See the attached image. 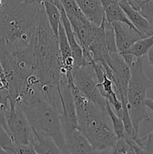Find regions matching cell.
Returning a JSON list of instances; mask_svg holds the SVG:
<instances>
[{"mask_svg":"<svg viewBox=\"0 0 153 154\" xmlns=\"http://www.w3.org/2000/svg\"><path fill=\"white\" fill-rule=\"evenodd\" d=\"M31 46L38 90L44 99L57 106L58 86L62 77L61 57L58 38L50 27L43 4L38 5L37 26Z\"/></svg>","mask_w":153,"mask_h":154,"instance_id":"1","label":"cell"},{"mask_svg":"<svg viewBox=\"0 0 153 154\" xmlns=\"http://www.w3.org/2000/svg\"><path fill=\"white\" fill-rule=\"evenodd\" d=\"M58 101L62 107L63 129L77 128L76 107L70 84L67 78L62 75L58 86Z\"/></svg>","mask_w":153,"mask_h":154,"instance_id":"8","label":"cell"},{"mask_svg":"<svg viewBox=\"0 0 153 154\" xmlns=\"http://www.w3.org/2000/svg\"><path fill=\"white\" fill-rule=\"evenodd\" d=\"M9 154H16V152H10V153H8Z\"/></svg>","mask_w":153,"mask_h":154,"instance_id":"31","label":"cell"},{"mask_svg":"<svg viewBox=\"0 0 153 154\" xmlns=\"http://www.w3.org/2000/svg\"><path fill=\"white\" fill-rule=\"evenodd\" d=\"M10 108V96L7 90H0V124L8 132L7 126V114Z\"/></svg>","mask_w":153,"mask_h":154,"instance_id":"24","label":"cell"},{"mask_svg":"<svg viewBox=\"0 0 153 154\" xmlns=\"http://www.w3.org/2000/svg\"><path fill=\"white\" fill-rule=\"evenodd\" d=\"M66 154H104L92 147L77 128L64 130Z\"/></svg>","mask_w":153,"mask_h":154,"instance_id":"11","label":"cell"},{"mask_svg":"<svg viewBox=\"0 0 153 154\" xmlns=\"http://www.w3.org/2000/svg\"><path fill=\"white\" fill-rule=\"evenodd\" d=\"M118 2L128 19L135 29L140 33L142 38L148 37L152 35L146 20L140 14L138 11L135 10L130 5L128 0H118Z\"/></svg>","mask_w":153,"mask_h":154,"instance_id":"15","label":"cell"},{"mask_svg":"<svg viewBox=\"0 0 153 154\" xmlns=\"http://www.w3.org/2000/svg\"><path fill=\"white\" fill-rule=\"evenodd\" d=\"M10 102L21 107L34 132L52 138L62 153L66 154L62 114L58 107L44 99L35 87L27 89Z\"/></svg>","mask_w":153,"mask_h":154,"instance_id":"4","label":"cell"},{"mask_svg":"<svg viewBox=\"0 0 153 154\" xmlns=\"http://www.w3.org/2000/svg\"><path fill=\"white\" fill-rule=\"evenodd\" d=\"M100 1L103 6L105 18L108 23H110L113 22L122 23L137 31L126 17L125 14L120 6L118 0H100Z\"/></svg>","mask_w":153,"mask_h":154,"instance_id":"16","label":"cell"},{"mask_svg":"<svg viewBox=\"0 0 153 154\" xmlns=\"http://www.w3.org/2000/svg\"><path fill=\"white\" fill-rule=\"evenodd\" d=\"M68 20L83 53L86 52L88 47L95 38L98 27L93 25L89 21L84 22L73 17H68Z\"/></svg>","mask_w":153,"mask_h":154,"instance_id":"12","label":"cell"},{"mask_svg":"<svg viewBox=\"0 0 153 154\" xmlns=\"http://www.w3.org/2000/svg\"><path fill=\"white\" fill-rule=\"evenodd\" d=\"M153 47V35L148 36L146 38H142L136 41L131 48L128 51L127 54L132 55L136 59L144 57L146 54H148V51H150ZM126 54V55H127ZM125 55V56H126ZM124 56V57H125Z\"/></svg>","mask_w":153,"mask_h":154,"instance_id":"21","label":"cell"},{"mask_svg":"<svg viewBox=\"0 0 153 154\" xmlns=\"http://www.w3.org/2000/svg\"><path fill=\"white\" fill-rule=\"evenodd\" d=\"M27 1L34 3V4L36 5H41L43 4L44 2H52L53 3V4H55L59 9H62V8L59 0H27Z\"/></svg>","mask_w":153,"mask_h":154,"instance_id":"27","label":"cell"},{"mask_svg":"<svg viewBox=\"0 0 153 154\" xmlns=\"http://www.w3.org/2000/svg\"><path fill=\"white\" fill-rule=\"evenodd\" d=\"M128 2L146 20L153 35V0H128Z\"/></svg>","mask_w":153,"mask_h":154,"instance_id":"20","label":"cell"},{"mask_svg":"<svg viewBox=\"0 0 153 154\" xmlns=\"http://www.w3.org/2000/svg\"><path fill=\"white\" fill-rule=\"evenodd\" d=\"M61 23L63 26V28L64 29L66 36H67L68 41L69 45L71 49L72 55L74 57V61L75 67H79V66L83 65V51L81 46L80 45L77 39H76V35L72 29L71 25L70 23L68 17L66 14L65 11L62 8L61 9Z\"/></svg>","mask_w":153,"mask_h":154,"instance_id":"13","label":"cell"},{"mask_svg":"<svg viewBox=\"0 0 153 154\" xmlns=\"http://www.w3.org/2000/svg\"><path fill=\"white\" fill-rule=\"evenodd\" d=\"M147 55H148V63H149V64L153 67V47L150 49V51H148Z\"/></svg>","mask_w":153,"mask_h":154,"instance_id":"29","label":"cell"},{"mask_svg":"<svg viewBox=\"0 0 153 154\" xmlns=\"http://www.w3.org/2000/svg\"><path fill=\"white\" fill-rule=\"evenodd\" d=\"M59 2L68 17L76 18L84 22H88V20L81 11L76 0H59Z\"/></svg>","mask_w":153,"mask_h":154,"instance_id":"23","label":"cell"},{"mask_svg":"<svg viewBox=\"0 0 153 154\" xmlns=\"http://www.w3.org/2000/svg\"><path fill=\"white\" fill-rule=\"evenodd\" d=\"M14 149L16 154H38L31 144H14Z\"/></svg>","mask_w":153,"mask_h":154,"instance_id":"25","label":"cell"},{"mask_svg":"<svg viewBox=\"0 0 153 154\" xmlns=\"http://www.w3.org/2000/svg\"><path fill=\"white\" fill-rule=\"evenodd\" d=\"M73 81L78 91L87 99L106 109V100L101 96L98 87V78L92 65L84 64L74 68Z\"/></svg>","mask_w":153,"mask_h":154,"instance_id":"6","label":"cell"},{"mask_svg":"<svg viewBox=\"0 0 153 154\" xmlns=\"http://www.w3.org/2000/svg\"><path fill=\"white\" fill-rule=\"evenodd\" d=\"M30 144L38 154H64L52 138L36 133L34 131Z\"/></svg>","mask_w":153,"mask_h":154,"instance_id":"17","label":"cell"},{"mask_svg":"<svg viewBox=\"0 0 153 154\" xmlns=\"http://www.w3.org/2000/svg\"><path fill=\"white\" fill-rule=\"evenodd\" d=\"M38 8V5L27 0H2L0 7V59L30 46L37 26Z\"/></svg>","mask_w":153,"mask_h":154,"instance_id":"2","label":"cell"},{"mask_svg":"<svg viewBox=\"0 0 153 154\" xmlns=\"http://www.w3.org/2000/svg\"><path fill=\"white\" fill-rule=\"evenodd\" d=\"M106 111L108 116H109L112 128H113V131L115 132V135H116L117 138H124V135H125V130H124V126L122 120L119 116L117 115V114L114 111L112 106L110 105L107 101H106Z\"/></svg>","mask_w":153,"mask_h":154,"instance_id":"22","label":"cell"},{"mask_svg":"<svg viewBox=\"0 0 153 154\" xmlns=\"http://www.w3.org/2000/svg\"><path fill=\"white\" fill-rule=\"evenodd\" d=\"M98 78V87L101 96L107 101L114 109L117 115L121 117L122 113V105L116 92L111 80L107 77L103 66L98 63H91Z\"/></svg>","mask_w":153,"mask_h":154,"instance_id":"9","label":"cell"},{"mask_svg":"<svg viewBox=\"0 0 153 154\" xmlns=\"http://www.w3.org/2000/svg\"><path fill=\"white\" fill-rule=\"evenodd\" d=\"M145 140L144 150L146 151H152L153 150V130L143 137Z\"/></svg>","mask_w":153,"mask_h":154,"instance_id":"26","label":"cell"},{"mask_svg":"<svg viewBox=\"0 0 153 154\" xmlns=\"http://www.w3.org/2000/svg\"><path fill=\"white\" fill-rule=\"evenodd\" d=\"M137 154H153V150L152 151H146V150H144V147Z\"/></svg>","mask_w":153,"mask_h":154,"instance_id":"30","label":"cell"},{"mask_svg":"<svg viewBox=\"0 0 153 154\" xmlns=\"http://www.w3.org/2000/svg\"><path fill=\"white\" fill-rule=\"evenodd\" d=\"M10 102V108L7 114L8 133L14 144H30L33 129L18 104Z\"/></svg>","mask_w":153,"mask_h":154,"instance_id":"7","label":"cell"},{"mask_svg":"<svg viewBox=\"0 0 153 154\" xmlns=\"http://www.w3.org/2000/svg\"><path fill=\"white\" fill-rule=\"evenodd\" d=\"M69 84L76 107L77 129L94 148L106 153L115 145L118 138L106 109L82 96L76 88L74 81Z\"/></svg>","mask_w":153,"mask_h":154,"instance_id":"3","label":"cell"},{"mask_svg":"<svg viewBox=\"0 0 153 154\" xmlns=\"http://www.w3.org/2000/svg\"><path fill=\"white\" fill-rule=\"evenodd\" d=\"M84 16L91 23L99 27L105 17L100 0H76Z\"/></svg>","mask_w":153,"mask_h":154,"instance_id":"14","label":"cell"},{"mask_svg":"<svg viewBox=\"0 0 153 154\" xmlns=\"http://www.w3.org/2000/svg\"><path fill=\"white\" fill-rule=\"evenodd\" d=\"M2 4V0H0V7H1Z\"/></svg>","mask_w":153,"mask_h":154,"instance_id":"32","label":"cell"},{"mask_svg":"<svg viewBox=\"0 0 153 154\" xmlns=\"http://www.w3.org/2000/svg\"><path fill=\"white\" fill-rule=\"evenodd\" d=\"M111 24L113 28L117 51L123 57L136 41L142 38V36L139 32L122 23L113 22Z\"/></svg>","mask_w":153,"mask_h":154,"instance_id":"10","label":"cell"},{"mask_svg":"<svg viewBox=\"0 0 153 154\" xmlns=\"http://www.w3.org/2000/svg\"><path fill=\"white\" fill-rule=\"evenodd\" d=\"M43 6L50 27L56 37L58 38V29L61 24V9L58 8L55 4L49 2H44Z\"/></svg>","mask_w":153,"mask_h":154,"instance_id":"19","label":"cell"},{"mask_svg":"<svg viewBox=\"0 0 153 154\" xmlns=\"http://www.w3.org/2000/svg\"><path fill=\"white\" fill-rule=\"evenodd\" d=\"M130 69V78L128 86V106L134 128L139 134L141 123L149 120L146 106L147 90L152 86V81L145 73L143 69V57L134 61Z\"/></svg>","mask_w":153,"mask_h":154,"instance_id":"5","label":"cell"},{"mask_svg":"<svg viewBox=\"0 0 153 154\" xmlns=\"http://www.w3.org/2000/svg\"><path fill=\"white\" fill-rule=\"evenodd\" d=\"M146 106L148 108L153 112V99L150 98H147L146 100Z\"/></svg>","mask_w":153,"mask_h":154,"instance_id":"28","label":"cell"},{"mask_svg":"<svg viewBox=\"0 0 153 154\" xmlns=\"http://www.w3.org/2000/svg\"><path fill=\"white\" fill-rule=\"evenodd\" d=\"M142 149L124 135V138H118L115 145L104 154H137Z\"/></svg>","mask_w":153,"mask_h":154,"instance_id":"18","label":"cell"}]
</instances>
